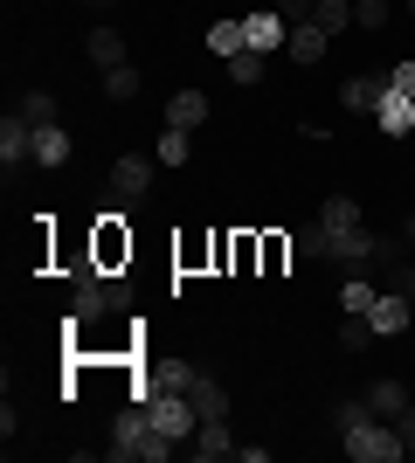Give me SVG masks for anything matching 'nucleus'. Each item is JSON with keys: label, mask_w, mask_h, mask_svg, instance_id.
<instances>
[{"label": "nucleus", "mask_w": 415, "mask_h": 463, "mask_svg": "<svg viewBox=\"0 0 415 463\" xmlns=\"http://www.w3.org/2000/svg\"><path fill=\"white\" fill-rule=\"evenodd\" d=\"M132 222H125V208H104L98 222H90V263H98L104 277H125L132 270Z\"/></svg>", "instance_id": "nucleus-1"}, {"label": "nucleus", "mask_w": 415, "mask_h": 463, "mask_svg": "<svg viewBox=\"0 0 415 463\" xmlns=\"http://www.w3.org/2000/svg\"><path fill=\"white\" fill-rule=\"evenodd\" d=\"M346 436V457L354 463H401L409 457V443H401V422H381V415H367V422L339 429Z\"/></svg>", "instance_id": "nucleus-2"}, {"label": "nucleus", "mask_w": 415, "mask_h": 463, "mask_svg": "<svg viewBox=\"0 0 415 463\" xmlns=\"http://www.w3.org/2000/svg\"><path fill=\"white\" fill-rule=\"evenodd\" d=\"M125 305H132V284H125V277H90V284H77V305H70V318H83V326H104V318H118Z\"/></svg>", "instance_id": "nucleus-3"}, {"label": "nucleus", "mask_w": 415, "mask_h": 463, "mask_svg": "<svg viewBox=\"0 0 415 463\" xmlns=\"http://www.w3.org/2000/svg\"><path fill=\"white\" fill-rule=\"evenodd\" d=\"M153 436H159V429H153V415H146V402H132V408L118 415V429H111V443H104V457H111V463H146Z\"/></svg>", "instance_id": "nucleus-4"}, {"label": "nucleus", "mask_w": 415, "mask_h": 463, "mask_svg": "<svg viewBox=\"0 0 415 463\" xmlns=\"http://www.w3.org/2000/svg\"><path fill=\"white\" fill-rule=\"evenodd\" d=\"M153 166H159V159H138V153L111 159V174H104V194H111V208H132V201H146V187H153Z\"/></svg>", "instance_id": "nucleus-5"}, {"label": "nucleus", "mask_w": 415, "mask_h": 463, "mask_svg": "<svg viewBox=\"0 0 415 463\" xmlns=\"http://www.w3.org/2000/svg\"><path fill=\"white\" fill-rule=\"evenodd\" d=\"M242 35H250V49H257V56H277V49L291 42V21L277 14V7H257V14H242Z\"/></svg>", "instance_id": "nucleus-6"}, {"label": "nucleus", "mask_w": 415, "mask_h": 463, "mask_svg": "<svg viewBox=\"0 0 415 463\" xmlns=\"http://www.w3.org/2000/svg\"><path fill=\"white\" fill-rule=\"evenodd\" d=\"M28 159H35V125H28L21 111H7L0 118V166L14 174V166H28Z\"/></svg>", "instance_id": "nucleus-7"}, {"label": "nucleus", "mask_w": 415, "mask_h": 463, "mask_svg": "<svg viewBox=\"0 0 415 463\" xmlns=\"http://www.w3.org/2000/svg\"><path fill=\"white\" fill-rule=\"evenodd\" d=\"M367 326H374V339H401V332H409V298H401V290H381L374 311H367Z\"/></svg>", "instance_id": "nucleus-8"}, {"label": "nucleus", "mask_w": 415, "mask_h": 463, "mask_svg": "<svg viewBox=\"0 0 415 463\" xmlns=\"http://www.w3.org/2000/svg\"><path fill=\"white\" fill-rule=\"evenodd\" d=\"M187 449H194L201 463H222V457H236V436H229V415H208V422L194 429V443H187Z\"/></svg>", "instance_id": "nucleus-9"}, {"label": "nucleus", "mask_w": 415, "mask_h": 463, "mask_svg": "<svg viewBox=\"0 0 415 463\" xmlns=\"http://www.w3.org/2000/svg\"><path fill=\"white\" fill-rule=\"evenodd\" d=\"M374 125H381V132H388V138H409V132H415V97L388 90V97H381V104H374Z\"/></svg>", "instance_id": "nucleus-10"}, {"label": "nucleus", "mask_w": 415, "mask_h": 463, "mask_svg": "<svg viewBox=\"0 0 415 463\" xmlns=\"http://www.w3.org/2000/svg\"><path fill=\"white\" fill-rule=\"evenodd\" d=\"M83 56L98 62V70H118L125 62V35L118 28H90V35H83Z\"/></svg>", "instance_id": "nucleus-11"}, {"label": "nucleus", "mask_w": 415, "mask_h": 463, "mask_svg": "<svg viewBox=\"0 0 415 463\" xmlns=\"http://www.w3.org/2000/svg\"><path fill=\"white\" fill-rule=\"evenodd\" d=\"M367 408H374L381 422H401V408H409V387H401V381H367Z\"/></svg>", "instance_id": "nucleus-12"}, {"label": "nucleus", "mask_w": 415, "mask_h": 463, "mask_svg": "<svg viewBox=\"0 0 415 463\" xmlns=\"http://www.w3.org/2000/svg\"><path fill=\"white\" fill-rule=\"evenodd\" d=\"M174 263L187 277H194V270H215V235H180V242H174Z\"/></svg>", "instance_id": "nucleus-13"}, {"label": "nucleus", "mask_w": 415, "mask_h": 463, "mask_svg": "<svg viewBox=\"0 0 415 463\" xmlns=\"http://www.w3.org/2000/svg\"><path fill=\"white\" fill-rule=\"evenodd\" d=\"M325 42H333V35H325L318 21H297V28H291V42H284V49H291V62H318V56H325Z\"/></svg>", "instance_id": "nucleus-14"}, {"label": "nucleus", "mask_w": 415, "mask_h": 463, "mask_svg": "<svg viewBox=\"0 0 415 463\" xmlns=\"http://www.w3.org/2000/svg\"><path fill=\"white\" fill-rule=\"evenodd\" d=\"M381 97H388V77H346V90H339V104H346V111H374Z\"/></svg>", "instance_id": "nucleus-15"}, {"label": "nucleus", "mask_w": 415, "mask_h": 463, "mask_svg": "<svg viewBox=\"0 0 415 463\" xmlns=\"http://www.w3.org/2000/svg\"><path fill=\"white\" fill-rule=\"evenodd\" d=\"M70 159V132L62 125H35V159L28 166H62Z\"/></svg>", "instance_id": "nucleus-16"}, {"label": "nucleus", "mask_w": 415, "mask_h": 463, "mask_svg": "<svg viewBox=\"0 0 415 463\" xmlns=\"http://www.w3.org/2000/svg\"><path fill=\"white\" fill-rule=\"evenodd\" d=\"M263 235V277H284V263L297 256V235H284V229H257Z\"/></svg>", "instance_id": "nucleus-17"}, {"label": "nucleus", "mask_w": 415, "mask_h": 463, "mask_svg": "<svg viewBox=\"0 0 415 463\" xmlns=\"http://www.w3.org/2000/svg\"><path fill=\"white\" fill-rule=\"evenodd\" d=\"M187 394H194L201 422H208V415H229V387H222L215 373H194V387H187Z\"/></svg>", "instance_id": "nucleus-18"}, {"label": "nucleus", "mask_w": 415, "mask_h": 463, "mask_svg": "<svg viewBox=\"0 0 415 463\" xmlns=\"http://www.w3.org/2000/svg\"><path fill=\"white\" fill-rule=\"evenodd\" d=\"M153 159H159V166H187V159H194V132L166 125V132H159V146H153Z\"/></svg>", "instance_id": "nucleus-19"}, {"label": "nucleus", "mask_w": 415, "mask_h": 463, "mask_svg": "<svg viewBox=\"0 0 415 463\" xmlns=\"http://www.w3.org/2000/svg\"><path fill=\"white\" fill-rule=\"evenodd\" d=\"M201 118H208V97H201V90H174V104H166V125H180V132H194Z\"/></svg>", "instance_id": "nucleus-20"}, {"label": "nucleus", "mask_w": 415, "mask_h": 463, "mask_svg": "<svg viewBox=\"0 0 415 463\" xmlns=\"http://www.w3.org/2000/svg\"><path fill=\"white\" fill-rule=\"evenodd\" d=\"M374 298H381V284L367 270H346V284H339V305L346 311H374Z\"/></svg>", "instance_id": "nucleus-21"}, {"label": "nucleus", "mask_w": 415, "mask_h": 463, "mask_svg": "<svg viewBox=\"0 0 415 463\" xmlns=\"http://www.w3.org/2000/svg\"><path fill=\"white\" fill-rule=\"evenodd\" d=\"M318 222H325V229H360V201L354 194H325V201H318Z\"/></svg>", "instance_id": "nucleus-22"}, {"label": "nucleus", "mask_w": 415, "mask_h": 463, "mask_svg": "<svg viewBox=\"0 0 415 463\" xmlns=\"http://www.w3.org/2000/svg\"><path fill=\"white\" fill-rule=\"evenodd\" d=\"M208 49H215L222 62H229V56H242V49H250V35H242V21H215V28H208Z\"/></svg>", "instance_id": "nucleus-23"}, {"label": "nucleus", "mask_w": 415, "mask_h": 463, "mask_svg": "<svg viewBox=\"0 0 415 463\" xmlns=\"http://www.w3.org/2000/svg\"><path fill=\"white\" fill-rule=\"evenodd\" d=\"M297 256H339V235L325 222H312V229H297Z\"/></svg>", "instance_id": "nucleus-24"}, {"label": "nucleus", "mask_w": 415, "mask_h": 463, "mask_svg": "<svg viewBox=\"0 0 415 463\" xmlns=\"http://www.w3.org/2000/svg\"><path fill=\"white\" fill-rule=\"evenodd\" d=\"M104 97H111V104H132V97H138V70H132V62L104 70Z\"/></svg>", "instance_id": "nucleus-25"}, {"label": "nucleus", "mask_w": 415, "mask_h": 463, "mask_svg": "<svg viewBox=\"0 0 415 463\" xmlns=\"http://www.w3.org/2000/svg\"><path fill=\"white\" fill-rule=\"evenodd\" d=\"M318 28H325V35H339V28H354V0H318Z\"/></svg>", "instance_id": "nucleus-26"}, {"label": "nucleus", "mask_w": 415, "mask_h": 463, "mask_svg": "<svg viewBox=\"0 0 415 463\" xmlns=\"http://www.w3.org/2000/svg\"><path fill=\"white\" fill-rule=\"evenodd\" d=\"M339 346H346V353L374 346V326H367V311H346V326H339Z\"/></svg>", "instance_id": "nucleus-27"}, {"label": "nucleus", "mask_w": 415, "mask_h": 463, "mask_svg": "<svg viewBox=\"0 0 415 463\" xmlns=\"http://www.w3.org/2000/svg\"><path fill=\"white\" fill-rule=\"evenodd\" d=\"M14 111L28 118V125H56V97H49V90H28V97L14 104Z\"/></svg>", "instance_id": "nucleus-28"}, {"label": "nucleus", "mask_w": 415, "mask_h": 463, "mask_svg": "<svg viewBox=\"0 0 415 463\" xmlns=\"http://www.w3.org/2000/svg\"><path fill=\"white\" fill-rule=\"evenodd\" d=\"M388 14H395L388 0H354V28H367V35H381V28H388Z\"/></svg>", "instance_id": "nucleus-29"}, {"label": "nucleus", "mask_w": 415, "mask_h": 463, "mask_svg": "<svg viewBox=\"0 0 415 463\" xmlns=\"http://www.w3.org/2000/svg\"><path fill=\"white\" fill-rule=\"evenodd\" d=\"M229 77H236V83H263V56H257V49L229 56Z\"/></svg>", "instance_id": "nucleus-30"}, {"label": "nucleus", "mask_w": 415, "mask_h": 463, "mask_svg": "<svg viewBox=\"0 0 415 463\" xmlns=\"http://www.w3.org/2000/svg\"><path fill=\"white\" fill-rule=\"evenodd\" d=\"M367 415H374V408H367V394H354V402H339V408H333V422H339V429L367 422Z\"/></svg>", "instance_id": "nucleus-31"}, {"label": "nucleus", "mask_w": 415, "mask_h": 463, "mask_svg": "<svg viewBox=\"0 0 415 463\" xmlns=\"http://www.w3.org/2000/svg\"><path fill=\"white\" fill-rule=\"evenodd\" d=\"M388 90H401V97H415V56H401L395 70H388Z\"/></svg>", "instance_id": "nucleus-32"}, {"label": "nucleus", "mask_w": 415, "mask_h": 463, "mask_svg": "<svg viewBox=\"0 0 415 463\" xmlns=\"http://www.w3.org/2000/svg\"><path fill=\"white\" fill-rule=\"evenodd\" d=\"M277 14L297 28V21H312V14H318V0H277Z\"/></svg>", "instance_id": "nucleus-33"}, {"label": "nucleus", "mask_w": 415, "mask_h": 463, "mask_svg": "<svg viewBox=\"0 0 415 463\" xmlns=\"http://www.w3.org/2000/svg\"><path fill=\"white\" fill-rule=\"evenodd\" d=\"M401 443H409V457H415V402L401 408Z\"/></svg>", "instance_id": "nucleus-34"}, {"label": "nucleus", "mask_w": 415, "mask_h": 463, "mask_svg": "<svg viewBox=\"0 0 415 463\" xmlns=\"http://www.w3.org/2000/svg\"><path fill=\"white\" fill-rule=\"evenodd\" d=\"M83 7H98V14H111V7H118V0H83Z\"/></svg>", "instance_id": "nucleus-35"}, {"label": "nucleus", "mask_w": 415, "mask_h": 463, "mask_svg": "<svg viewBox=\"0 0 415 463\" xmlns=\"http://www.w3.org/2000/svg\"><path fill=\"white\" fill-rule=\"evenodd\" d=\"M409 14H415V0H409Z\"/></svg>", "instance_id": "nucleus-36"}]
</instances>
